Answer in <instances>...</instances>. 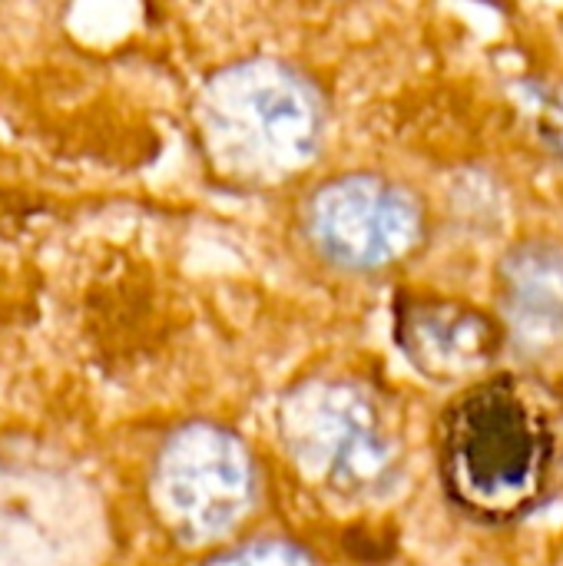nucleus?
Instances as JSON below:
<instances>
[{"instance_id":"0eeeda50","label":"nucleus","mask_w":563,"mask_h":566,"mask_svg":"<svg viewBox=\"0 0 563 566\" xmlns=\"http://www.w3.org/2000/svg\"><path fill=\"white\" fill-rule=\"evenodd\" d=\"M501 315L504 335L524 355H544L563 342V245L521 242L501 269Z\"/></svg>"},{"instance_id":"423d86ee","label":"nucleus","mask_w":563,"mask_h":566,"mask_svg":"<svg viewBox=\"0 0 563 566\" xmlns=\"http://www.w3.org/2000/svg\"><path fill=\"white\" fill-rule=\"evenodd\" d=\"M395 335L405 358L431 381H461L484 371L508 338L504 325L484 312L435 295L398 302Z\"/></svg>"},{"instance_id":"6e6552de","label":"nucleus","mask_w":563,"mask_h":566,"mask_svg":"<svg viewBox=\"0 0 563 566\" xmlns=\"http://www.w3.org/2000/svg\"><path fill=\"white\" fill-rule=\"evenodd\" d=\"M202 566H319V560L292 541H252L209 557Z\"/></svg>"},{"instance_id":"f257e3e1","label":"nucleus","mask_w":563,"mask_h":566,"mask_svg":"<svg viewBox=\"0 0 563 566\" xmlns=\"http://www.w3.org/2000/svg\"><path fill=\"white\" fill-rule=\"evenodd\" d=\"M206 159L239 182H282L302 172L325 133L319 86L292 63L249 56L216 70L196 96Z\"/></svg>"},{"instance_id":"20e7f679","label":"nucleus","mask_w":563,"mask_h":566,"mask_svg":"<svg viewBox=\"0 0 563 566\" xmlns=\"http://www.w3.org/2000/svg\"><path fill=\"white\" fill-rule=\"evenodd\" d=\"M259 474L249 444L212 421H189L166 434L149 471V507L159 527L202 547L226 537L256 504Z\"/></svg>"},{"instance_id":"f03ea898","label":"nucleus","mask_w":563,"mask_h":566,"mask_svg":"<svg viewBox=\"0 0 563 566\" xmlns=\"http://www.w3.org/2000/svg\"><path fill=\"white\" fill-rule=\"evenodd\" d=\"M554 431L541 405L514 381L468 388L445 418L441 471L451 501L478 521L528 514L551 478Z\"/></svg>"},{"instance_id":"1a4fd4ad","label":"nucleus","mask_w":563,"mask_h":566,"mask_svg":"<svg viewBox=\"0 0 563 566\" xmlns=\"http://www.w3.org/2000/svg\"><path fill=\"white\" fill-rule=\"evenodd\" d=\"M528 106H531L534 129H538L541 143L563 159V90L548 86V83H534V86H528Z\"/></svg>"},{"instance_id":"39448f33","label":"nucleus","mask_w":563,"mask_h":566,"mask_svg":"<svg viewBox=\"0 0 563 566\" xmlns=\"http://www.w3.org/2000/svg\"><path fill=\"white\" fill-rule=\"evenodd\" d=\"M305 229L322 259L348 272H382L408 259L425 235V212L411 189L372 176H335L312 192Z\"/></svg>"},{"instance_id":"7ed1b4c3","label":"nucleus","mask_w":563,"mask_h":566,"mask_svg":"<svg viewBox=\"0 0 563 566\" xmlns=\"http://www.w3.org/2000/svg\"><path fill=\"white\" fill-rule=\"evenodd\" d=\"M279 434L305 478L342 497H378L398 478L382 401L358 381L309 378L279 405Z\"/></svg>"}]
</instances>
